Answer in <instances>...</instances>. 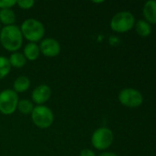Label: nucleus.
<instances>
[{
  "label": "nucleus",
  "mask_w": 156,
  "mask_h": 156,
  "mask_svg": "<svg viewBox=\"0 0 156 156\" xmlns=\"http://www.w3.org/2000/svg\"><path fill=\"white\" fill-rule=\"evenodd\" d=\"M39 47H40V53L48 58L57 57L61 52V45L59 41L51 37L43 38L40 41Z\"/></svg>",
  "instance_id": "6e6552de"
},
{
  "label": "nucleus",
  "mask_w": 156,
  "mask_h": 156,
  "mask_svg": "<svg viewBox=\"0 0 156 156\" xmlns=\"http://www.w3.org/2000/svg\"><path fill=\"white\" fill-rule=\"evenodd\" d=\"M79 156H97L96 154L91 150V149H88V148H85L83 149L81 152H80V154Z\"/></svg>",
  "instance_id": "aec40b11"
},
{
  "label": "nucleus",
  "mask_w": 156,
  "mask_h": 156,
  "mask_svg": "<svg viewBox=\"0 0 156 156\" xmlns=\"http://www.w3.org/2000/svg\"><path fill=\"white\" fill-rule=\"evenodd\" d=\"M120 102L129 108H137L142 105L143 101V97L142 93L131 88H127L122 90L119 94Z\"/></svg>",
  "instance_id": "0eeeda50"
},
{
  "label": "nucleus",
  "mask_w": 156,
  "mask_h": 156,
  "mask_svg": "<svg viewBox=\"0 0 156 156\" xmlns=\"http://www.w3.org/2000/svg\"><path fill=\"white\" fill-rule=\"evenodd\" d=\"M17 5V0H0V9H11Z\"/></svg>",
  "instance_id": "6ab92c4d"
},
{
  "label": "nucleus",
  "mask_w": 156,
  "mask_h": 156,
  "mask_svg": "<svg viewBox=\"0 0 156 156\" xmlns=\"http://www.w3.org/2000/svg\"><path fill=\"white\" fill-rule=\"evenodd\" d=\"M51 96V89L46 84H40L37 86L31 93L32 101L37 105H44Z\"/></svg>",
  "instance_id": "1a4fd4ad"
},
{
  "label": "nucleus",
  "mask_w": 156,
  "mask_h": 156,
  "mask_svg": "<svg viewBox=\"0 0 156 156\" xmlns=\"http://www.w3.org/2000/svg\"><path fill=\"white\" fill-rule=\"evenodd\" d=\"M30 87V80L27 76H19L13 82V90L17 93L27 91Z\"/></svg>",
  "instance_id": "f8f14e48"
},
{
  "label": "nucleus",
  "mask_w": 156,
  "mask_h": 156,
  "mask_svg": "<svg viewBox=\"0 0 156 156\" xmlns=\"http://www.w3.org/2000/svg\"><path fill=\"white\" fill-rule=\"evenodd\" d=\"M135 27H136L137 33L142 37H147L152 32L151 25L147 21H144V20H139L136 23Z\"/></svg>",
  "instance_id": "dca6fc26"
},
{
  "label": "nucleus",
  "mask_w": 156,
  "mask_h": 156,
  "mask_svg": "<svg viewBox=\"0 0 156 156\" xmlns=\"http://www.w3.org/2000/svg\"><path fill=\"white\" fill-rule=\"evenodd\" d=\"M23 37L32 43L41 41L45 36L44 25L36 18H28L20 26Z\"/></svg>",
  "instance_id": "f03ea898"
},
{
  "label": "nucleus",
  "mask_w": 156,
  "mask_h": 156,
  "mask_svg": "<svg viewBox=\"0 0 156 156\" xmlns=\"http://www.w3.org/2000/svg\"><path fill=\"white\" fill-rule=\"evenodd\" d=\"M23 55L25 56L27 60L29 61H35L38 59V58L40 55V47L37 43L29 42L25 45L23 48Z\"/></svg>",
  "instance_id": "9d476101"
},
{
  "label": "nucleus",
  "mask_w": 156,
  "mask_h": 156,
  "mask_svg": "<svg viewBox=\"0 0 156 156\" xmlns=\"http://www.w3.org/2000/svg\"><path fill=\"white\" fill-rule=\"evenodd\" d=\"M11 70V65L9 63L8 58L5 56H0V80L6 78Z\"/></svg>",
  "instance_id": "f3484780"
},
{
  "label": "nucleus",
  "mask_w": 156,
  "mask_h": 156,
  "mask_svg": "<svg viewBox=\"0 0 156 156\" xmlns=\"http://www.w3.org/2000/svg\"><path fill=\"white\" fill-rule=\"evenodd\" d=\"M113 140L114 135L112 131L107 127H100L93 133L91 144L97 150L104 151L112 144Z\"/></svg>",
  "instance_id": "423d86ee"
},
{
  "label": "nucleus",
  "mask_w": 156,
  "mask_h": 156,
  "mask_svg": "<svg viewBox=\"0 0 156 156\" xmlns=\"http://www.w3.org/2000/svg\"><path fill=\"white\" fill-rule=\"evenodd\" d=\"M31 120L35 126L40 129L50 128L54 122L52 111L46 105H37L31 112Z\"/></svg>",
  "instance_id": "7ed1b4c3"
},
{
  "label": "nucleus",
  "mask_w": 156,
  "mask_h": 156,
  "mask_svg": "<svg viewBox=\"0 0 156 156\" xmlns=\"http://www.w3.org/2000/svg\"><path fill=\"white\" fill-rule=\"evenodd\" d=\"M17 5L21 9H30L34 6L35 1L34 0H17Z\"/></svg>",
  "instance_id": "a211bd4d"
},
{
  "label": "nucleus",
  "mask_w": 156,
  "mask_h": 156,
  "mask_svg": "<svg viewBox=\"0 0 156 156\" xmlns=\"http://www.w3.org/2000/svg\"><path fill=\"white\" fill-rule=\"evenodd\" d=\"M97 156H118L116 154L114 153H111V152H105V153H102L100 154L99 155Z\"/></svg>",
  "instance_id": "412c9836"
},
{
  "label": "nucleus",
  "mask_w": 156,
  "mask_h": 156,
  "mask_svg": "<svg viewBox=\"0 0 156 156\" xmlns=\"http://www.w3.org/2000/svg\"><path fill=\"white\" fill-rule=\"evenodd\" d=\"M135 24L134 16L129 11H121L117 13L110 21V27L118 33H125L131 30Z\"/></svg>",
  "instance_id": "20e7f679"
},
{
  "label": "nucleus",
  "mask_w": 156,
  "mask_h": 156,
  "mask_svg": "<svg viewBox=\"0 0 156 156\" xmlns=\"http://www.w3.org/2000/svg\"><path fill=\"white\" fill-rule=\"evenodd\" d=\"M8 60L11 65V68L13 67L16 69H21L27 63V59L25 56L23 55V53L18 52V51L11 53V55L8 58Z\"/></svg>",
  "instance_id": "ddd939ff"
},
{
  "label": "nucleus",
  "mask_w": 156,
  "mask_h": 156,
  "mask_svg": "<svg viewBox=\"0 0 156 156\" xmlns=\"http://www.w3.org/2000/svg\"><path fill=\"white\" fill-rule=\"evenodd\" d=\"M19 101L18 95L11 89H6L0 92V112L4 115L13 114Z\"/></svg>",
  "instance_id": "39448f33"
},
{
  "label": "nucleus",
  "mask_w": 156,
  "mask_h": 156,
  "mask_svg": "<svg viewBox=\"0 0 156 156\" xmlns=\"http://www.w3.org/2000/svg\"><path fill=\"white\" fill-rule=\"evenodd\" d=\"M1 28H2V27H1V23H0V31H1Z\"/></svg>",
  "instance_id": "4be33fe9"
},
{
  "label": "nucleus",
  "mask_w": 156,
  "mask_h": 156,
  "mask_svg": "<svg viewBox=\"0 0 156 156\" xmlns=\"http://www.w3.org/2000/svg\"><path fill=\"white\" fill-rule=\"evenodd\" d=\"M16 14L12 9H0V23L6 26L15 25Z\"/></svg>",
  "instance_id": "4468645a"
},
{
  "label": "nucleus",
  "mask_w": 156,
  "mask_h": 156,
  "mask_svg": "<svg viewBox=\"0 0 156 156\" xmlns=\"http://www.w3.org/2000/svg\"><path fill=\"white\" fill-rule=\"evenodd\" d=\"M1 46L7 51L17 52L23 44V36L20 27L16 25L6 26L0 31Z\"/></svg>",
  "instance_id": "f257e3e1"
},
{
  "label": "nucleus",
  "mask_w": 156,
  "mask_h": 156,
  "mask_svg": "<svg viewBox=\"0 0 156 156\" xmlns=\"http://www.w3.org/2000/svg\"><path fill=\"white\" fill-rule=\"evenodd\" d=\"M33 109H34V106H33L32 101H30L29 100H27V99L19 100V101L17 103V110L20 113H22V114H31Z\"/></svg>",
  "instance_id": "2eb2a0df"
},
{
  "label": "nucleus",
  "mask_w": 156,
  "mask_h": 156,
  "mask_svg": "<svg viewBox=\"0 0 156 156\" xmlns=\"http://www.w3.org/2000/svg\"><path fill=\"white\" fill-rule=\"evenodd\" d=\"M143 15L146 20L152 24H156V1H147L143 7Z\"/></svg>",
  "instance_id": "9b49d317"
}]
</instances>
